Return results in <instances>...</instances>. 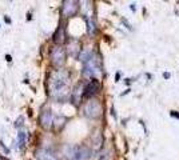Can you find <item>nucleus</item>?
<instances>
[{"mask_svg":"<svg viewBox=\"0 0 179 160\" xmlns=\"http://www.w3.org/2000/svg\"><path fill=\"white\" fill-rule=\"evenodd\" d=\"M0 147H1V150H3L4 152H6V154H8V150H7V148L4 147V144H3V143H0Z\"/></svg>","mask_w":179,"mask_h":160,"instance_id":"17","label":"nucleus"},{"mask_svg":"<svg viewBox=\"0 0 179 160\" xmlns=\"http://www.w3.org/2000/svg\"><path fill=\"white\" fill-rule=\"evenodd\" d=\"M68 52H69V55H72V56H75V55L79 53V44L76 43V41H71V44L68 45Z\"/></svg>","mask_w":179,"mask_h":160,"instance_id":"12","label":"nucleus"},{"mask_svg":"<svg viewBox=\"0 0 179 160\" xmlns=\"http://www.w3.org/2000/svg\"><path fill=\"white\" fill-rule=\"evenodd\" d=\"M68 80H69L68 73L66 71H63V69H59V71L52 72L50 79H48V89H50V94L55 99H63L67 95Z\"/></svg>","mask_w":179,"mask_h":160,"instance_id":"1","label":"nucleus"},{"mask_svg":"<svg viewBox=\"0 0 179 160\" xmlns=\"http://www.w3.org/2000/svg\"><path fill=\"white\" fill-rule=\"evenodd\" d=\"M23 123H24V117L19 116V117H18V120L15 122V127H16V128H20V127L23 126Z\"/></svg>","mask_w":179,"mask_h":160,"instance_id":"15","label":"nucleus"},{"mask_svg":"<svg viewBox=\"0 0 179 160\" xmlns=\"http://www.w3.org/2000/svg\"><path fill=\"white\" fill-rule=\"evenodd\" d=\"M83 112L87 117L90 119H96L102 115V106L100 103L95 99H90V100L86 103L84 108H83Z\"/></svg>","mask_w":179,"mask_h":160,"instance_id":"3","label":"nucleus"},{"mask_svg":"<svg viewBox=\"0 0 179 160\" xmlns=\"http://www.w3.org/2000/svg\"><path fill=\"white\" fill-rule=\"evenodd\" d=\"M78 1H72V0H66L63 1V7H62V11H63V15L66 17H71L76 13L79 6H78Z\"/></svg>","mask_w":179,"mask_h":160,"instance_id":"5","label":"nucleus"},{"mask_svg":"<svg viewBox=\"0 0 179 160\" xmlns=\"http://www.w3.org/2000/svg\"><path fill=\"white\" fill-rule=\"evenodd\" d=\"M99 160H111V152L108 150H104L99 156Z\"/></svg>","mask_w":179,"mask_h":160,"instance_id":"14","label":"nucleus"},{"mask_svg":"<svg viewBox=\"0 0 179 160\" xmlns=\"http://www.w3.org/2000/svg\"><path fill=\"white\" fill-rule=\"evenodd\" d=\"M87 24H88V32H90V34H94V24H92L90 20H87Z\"/></svg>","mask_w":179,"mask_h":160,"instance_id":"16","label":"nucleus"},{"mask_svg":"<svg viewBox=\"0 0 179 160\" xmlns=\"http://www.w3.org/2000/svg\"><path fill=\"white\" fill-rule=\"evenodd\" d=\"M53 41L56 44H62L64 41V31L62 27H59V28L56 29V32L53 34Z\"/></svg>","mask_w":179,"mask_h":160,"instance_id":"11","label":"nucleus"},{"mask_svg":"<svg viewBox=\"0 0 179 160\" xmlns=\"http://www.w3.org/2000/svg\"><path fill=\"white\" fill-rule=\"evenodd\" d=\"M82 96H83V87L82 85H76V88L74 89V92H72L74 104H78L79 101H80V99H82Z\"/></svg>","mask_w":179,"mask_h":160,"instance_id":"10","label":"nucleus"},{"mask_svg":"<svg viewBox=\"0 0 179 160\" xmlns=\"http://www.w3.org/2000/svg\"><path fill=\"white\" fill-rule=\"evenodd\" d=\"M91 156V151L90 148L84 147V145H78L74 147V157L72 160H88Z\"/></svg>","mask_w":179,"mask_h":160,"instance_id":"6","label":"nucleus"},{"mask_svg":"<svg viewBox=\"0 0 179 160\" xmlns=\"http://www.w3.org/2000/svg\"><path fill=\"white\" fill-rule=\"evenodd\" d=\"M98 91H99V82H98L96 79H92V80H90V83L83 88V96L91 99L92 96L96 95Z\"/></svg>","mask_w":179,"mask_h":160,"instance_id":"7","label":"nucleus"},{"mask_svg":"<svg viewBox=\"0 0 179 160\" xmlns=\"http://www.w3.org/2000/svg\"><path fill=\"white\" fill-rule=\"evenodd\" d=\"M35 155H36V157L39 160H58L56 156L53 154H51L50 151H47V150H38Z\"/></svg>","mask_w":179,"mask_h":160,"instance_id":"9","label":"nucleus"},{"mask_svg":"<svg viewBox=\"0 0 179 160\" xmlns=\"http://www.w3.org/2000/svg\"><path fill=\"white\" fill-rule=\"evenodd\" d=\"M40 124H41V127H43V128H50V127L53 124V115H52V112H51L50 110L41 112V115H40Z\"/></svg>","mask_w":179,"mask_h":160,"instance_id":"8","label":"nucleus"},{"mask_svg":"<svg viewBox=\"0 0 179 160\" xmlns=\"http://www.w3.org/2000/svg\"><path fill=\"white\" fill-rule=\"evenodd\" d=\"M51 61L55 67H62L66 61V51L62 47H55L51 52Z\"/></svg>","mask_w":179,"mask_h":160,"instance_id":"4","label":"nucleus"},{"mask_svg":"<svg viewBox=\"0 0 179 160\" xmlns=\"http://www.w3.org/2000/svg\"><path fill=\"white\" fill-rule=\"evenodd\" d=\"M25 140H27V133H25L24 131H19V135H18V143H19L20 148H24Z\"/></svg>","mask_w":179,"mask_h":160,"instance_id":"13","label":"nucleus"},{"mask_svg":"<svg viewBox=\"0 0 179 160\" xmlns=\"http://www.w3.org/2000/svg\"><path fill=\"white\" fill-rule=\"evenodd\" d=\"M100 73V68H99V64H98V59L95 56H91L90 59L84 63L83 67V76L87 79H96Z\"/></svg>","mask_w":179,"mask_h":160,"instance_id":"2","label":"nucleus"}]
</instances>
